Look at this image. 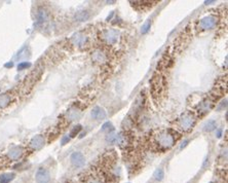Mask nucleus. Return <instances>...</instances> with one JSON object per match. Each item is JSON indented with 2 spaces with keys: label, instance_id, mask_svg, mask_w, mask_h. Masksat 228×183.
Segmentation results:
<instances>
[{
  "label": "nucleus",
  "instance_id": "f257e3e1",
  "mask_svg": "<svg viewBox=\"0 0 228 183\" xmlns=\"http://www.w3.org/2000/svg\"><path fill=\"white\" fill-rule=\"evenodd\" d=\"M175 141H176V138L174 136V133H172L169 130H162L156 135H154L153 142L158 149L165 150L171 148L174 145Z\"/></svg>",
  "mask_w": 228,
  "mask_h": 183
},
{
  "label": "nucleus",
  "instance_id": "f03ea898",
  "mask_svg": "<svg viewBox=\"0 0 228 183\" xmlns=\"http://www.w3.org/2000/svg\"><path fill=\"white\" fill-rule=\"evenodd\" d=\"M180 127L183 131H189L193 128L195 123V117L191 112H185L179 119Z\"/></svg>",
  "mask_w": 228,
  "mask_h": 183
},
{
  "label": "nucleus",
  "instance_id": "7ed1b4c3",
  "mask_svg": "<svg viewBox=\"0 0 228 183\" xmlns=\"http://www.w3.org/2000/svg\"><path fill=\"white\" fill-rule=\"evenodd\" d=\"M35 180L37 183H49L51 181V174L45 168H39L35 174Z\"/></svg>",
  "mask_w": 228,
  "mask_h": 183
},
{
  "label": "nucleus",
  "instance_id": "20e7f679",
  "mask_svg": "<svg viewBox=\"0 0 228 183\" xmlns=\"http://www.w3.org/2000/svg\"><path fill=\"white\" fill-rule=\"evenodd\" d=\"M102 38H103L108 44H114L117 42L118 34L115 30H112V29H110V30H105L102 32Z\"/></svg>",
  "mask_w": 228,
  "mask_h": 183
},
{
  "label": "nucleus",
  "instance_id": "39448f33",
  "mask_svg": "<svg viewBox=\"0 0 228 183\" xmlns=\"http://www.w3.org/2000/svg\"><path fill=\"white\" fill-rule=\"evenodd\" d=\"M216 23H217V18L215 16H207L200 20V27L203 30H207V29H212L214 27Z\"/></svg>",
  "mask_w": 228,
  "mask_h": 183
},
{
  "label": "nucleus",
  "instance_id": "423d86ee",
  "mask_svg": "<svg viewBox=\"0 0 228 183\" xmlns=\"http://www.w3.org/2000/svg\"><path fill=\"white\" fill-rule=\"evenodd\" d=\"M70 161H71V164L76 168H81L86 164V158H84L83 154L79 151L73 152L71 156H70Z\"/></svg>",
  "mask_w": 228,
  "mask_h": 183
},
{
  "label": "nucleus",
  "instance_id": "0eeeda50",
  "mask_svg": "<svg viewBox=\"0 0 228 183\" xmlns=\"http://www.w3.org/2000/svg\"><path fill=\"white\" fill-rule=\"evenodd\" d=\"M151 84H152V91H153L154 95L162 91V87H163V81H162V76L154 74L153 78H152V80H151Z\"/></svg>",
  "mask_w": 228,
  "mask_h": 183
},
{
  "label": "nucleus",
  "instance_id": "6e6552de",
  "mask_svg": "<svg viewBox=\"0 0 228 183\" xmlns=\"http://www.w3.org/2000/svg\"><path fill=\"white\" fill-rule=\"evenodd\" d=\"M44 145V137L42 135H36L30 141V147L33 150H38Z\"/></svg>",
  "mask_w": 228,
  "mask_h": 183
},
{
  "label": "nucleus",
  "instance_id": "1a4fd4ad",
  "mask_svg": "<svg viewBox=\"0 0 228 183\" xmlns=\"http://www.w3.org/2000/svg\"><path fill=\"white\" fill-rule=\"evenodd\" d=\"M90 114H92L93 119L96 120H102V119H106V115H107L106 111L102 107H100V106H95V107L93 108L92 112H90Z\"/></svg>",
  "mask_w": 228,
  "mask_h": 183
},
{
  "label": "nucleus",
  "instance_id": "9d476101",
  "mask_svg": "<svg viewBox=\"0 0 228 183\" xmlns=\"http://www.w3.org/2000/svg\"><path fill=\"white\" fill-rule=\"evenodd\" d=\"M23 154V148L22 147L16 146L13 148H11L10 151H8V158H10L11 161H17Z\"/></svg>",
  "mask_w": 228,
  "mask_h": 183
},
{
  "label": "nucleus",
  "instance_id": "9b49d317",
  "mask_svg": "<svg viewBox=\"0 0 228 183\" xmlns=\"http://www.w3.org/2000/svg\"><path fill=\"white\" fill-rule=\"evenodd\" d=\"M48 19V14L45 10H39L37 13V24H43Z\"/></svg>",
  "mask_w": 228,
  "mask_h": 183
},
{
  "label": "nucleus",
  "instance_id": "f8f14e48",
  "mask_svg": "<svg viewBox=\"0 0 228 183\" xmlns=\"http://www.w3.org/2000/svg\"><path fill=\"white\" fill-rule=\"evenodd\" d=\"M212 106H213V102L211 100H204V101L201 102L200 105L198 106V111L206 113V112H207L212 108Z\"/></svg>",
  "mask_w": 228,
  "mask_h": 183
},
{
  "label": "nucleus",
  "instance_id": "ddd939ff",
  "mask_svg": "<svg viewBox=\"0 0 228 183\" xmlns=\"http://www.w3.org/2000/svg\"><path fill=\"white\" fill-rule=\"evenodd\" d=\"M89 18V11H86V10H79L78 13H76L74 16V19L76 21H78V22H84V21H86Z\"/></svg>",
  "mask_w": 228,
  "mask_h": 183
},
{
  "label": "nucleus",
  "instance_id": "4468645a",
  "mask_svg": "<svg viewBox=\"0 0 228 183\" xmlns=\"http://www.w3.org/2000/svg\"><path fill=\"white\" fill-rule=\"evenodd\" d=\"M10 103V96L7 94H3L0 95V109L6 108Z\"/></svg>",
  "mask_w": 228,
  "mask_h": 183
},
{
  "label": "nucleus",
  "instance_id": "2eb2a0df",
  "mask_svg": "<svg viewBox=\"0 0 228 183\" xmlns=\"http://www.w3.org/2000/svg\"><path fill=\"white\" fill-rule=\"evenodd\" d=\"M84 183H104V181H103L102 176L93 174V175H90V176L87 177L86 180L84 181Z\"/></svg>",
  "mask_w": 228,
  "mask_h": 183
},
{
  "label": "nucleus",
  "instance_id": "dca6fc26",
  "mask_svg": "<svg viewBox=\"0 0 228 183\" xmlns=\"http://www.w3.org/2000/svg\"><path fill=\"white\" fill-rule=\"evenodd\" d=\"M216 127H217V123H216L215 120H213V119L207 120V122L206 123V125H204V127H203V131L204 132H212L216 129Z\"/></svg>",
  "mask_w": 228,
  "mask_h": 183
},
{
  "label": "nucleus",
  "instance_id": "f3484780",
  "mask_svg": "<svg viewBox=\"0 0 228 183\" xmlns=\"http://www.w3.org/2000/svg\"><path fill=\"white\" fill-rule=\"evenodd\" d=\"M14 174L13 173H7L4 174L0 177V183H10L14 179Z\"/></svg>",
  "mask_w": 228,
  "mask_h": 183
},
{
  "label": "nucleus",
  "instance_id": "a211bd4d",
  "mask_svg": "<svg viewBox=\"0 0 228 183\" xmlns=\"http://www.w3.org/2000/svg\"><path fill=\"white\" fill-rule=\"evenodd\" d=\"M153 178L155 179L156 181H162V180L165 178V171H163L162 168L156 169L153 173Z\"/></svg>",
  "mask_w": 228,
  "mask_h": 183
},
{
  "label": "nucleus",
  "instance_id": "6ab92c4d",
  "mask_svg": "<svg viewBox=\"0 0 228 183\" xmlns=\"http://www.w3.org/2000/svg\"><path fill=\"white\" fill-rule=\"evenodd\" d=\"M93 59L95 60L96 62H103L105 59H106V56L103 52L101 51H96L95 53L93 54Z\"/></svg>",
  "mask_w": 228,
  "mask_h": 183
},
{
  "label": "nucleus",
  "instance_id": "aec40b11",
  "mask_svg": "<svg viewBox=\"0 0 228 183\" xmlns=\"http://www.w3.org/2000/svg\"><path fill=\"white\" fill-rule=\"evenodd\" d=\"M113 130H114V128H113L112 123H111L110 122H107V123H105L103 126H102L101 131L102 132H105V133H108V134H109V133L112 132Z\"/></svg>",
  "mask_w": 228,
  "mask_h": 183
},
{
  "label": "nucleus",
  "instance_id": "412c9836",
  "mask_svg": "<svg viewBox=\"0 0 228 183\" xmlns=\"http://www.w3.org/2000/svg\"><path fill=\"white\" fill-rule=\"evenodd\" d=\"M80 131H81V126L80 125H77V126L74 127V128L72 129L71 133H70V137H71V138L75 137V136L77 135Z\"/></svg>",
  "mask_w": 228,
  "mask_h": 183
},
{
  "label": "nucleus",
  "instance_id": "4be33fe9",
  "mask_svg": "<svg viewBox=\"0 0 228 183\" xmlns=\"http://www.w3.org/2000/svg\"><path fill=\"white\" fill-rule=\"evenodd\" d=\"M150 26H151L150 21L146 22L145 24L142 26V28H141V33H142V34H146V33H147V32L149 31V29H150Z\"/></svg>",
  "mask_w": 228,
  "mask_h": 183
},
{
  "label": "nucleus",
  "instance_id": "5701e85b",
  "mask_svg": "<svg viewBox=\"0 0 228 183\" xmlns=\"http://www.w3.org/2000/svg\"><path fill=\"white\" fill-rule=\"evenodd\" d=\"M31 66V64L29 62H23V63H20L17 65V69L19 70H23V69H27Z\"/></svg>",
  "mask_w": 228,
  "mask_h": 183
},
{
  "label": "nucleus",
  "instance_id": "b1692460",
  "mask_svg": "<svg viewBox=\"0 0 228 183\" xmlns=\"http://www.w3.org/2000/svg\"><path fill=\"white\" fill-rule=\"evenodd\" d=\"M69 140H70V137H68V136H65V137L62 139V142H61V143H62V145H65L66 143L69 142Z\"/></svg>",
  "mask_w": 228,
  "mask_h": 183
},
{
  "label": "nucleus",
  "instance_id": "393cba45",
  "mask_svg": "<svg viewBox=\"0 0 228 183\" xmlns=\"http://www.w3.org/2000/svg\"><path fill=\"white\" fill-rule=\"evenodd\" d=\"M187 143H188V140H185V141H184V144H182V145H181V146H180V148H181V149H182V148H183V147H184V146H185V145H186V144H187Z\"/></svg>",
  "mask_w": 228,
  "mask_h": 183
},
{
  "label": "nucleus",
  "instance_id": "a878e982",
  "mask_svg": "<svg viewBox=\"0 0 228 183\" xmlns=\"http://www.w3.org/2000/svg\"><path fill=\"white\" fill-rule=\"evenodd\" d=\"M13 66V63H8V64H5V67H11Z\"/></svg>",
  "mask_w": 228,
  "mask_h": 183
},
{
  "label": "nucleus",
  "instance_id": "bb28decb",
  "mask_svg": "<svg viewBox=\"0 0 228 183\" xmlns=\"http://www.w3.org/2000/svg\"><path fill=\"white\" fill-rule=\"evenodd\" d=\"M213 2H214V1H206V2H204V3H206V4L207 5V4H211V3H213Z\"/></svg>",
  "mask_w": 228,
  "mask_h": 183
}]
</instances>
